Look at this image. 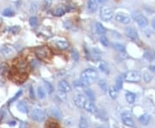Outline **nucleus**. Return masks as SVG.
Returning <instances> with one entry per match:
<instances>
[{"mask_svg": "<svg viewBox=\"0 0 155 128\" xmlns=\"http://www.w3.org/2000/svg\"><path fill=\"white\" fill-rule=\"evenodd\" d=\"M97 71H95L94 69L89 68L84 70L82 73H81V77L80 80L84 83L86 85L91 84L92 83H94L97 78Z\"/></svg>", "mask_w": 155, "mask_h": 128, "instance_id": "f257e3e1", "label": "nucleus"}, {"mask_svg": "<svg viewBox=\"0 0 155 128\" xmlns=\"http://www.w3.org/2000/svg\"><path fill=\"white\" fill-rule=\"evenodd\" d=\"M34 53L37 56L39 59L45 60V61L48 60L51 58V55H52L50 49L46 46H41V47H36L35 50H34Z\"/></svg>", "mask_w": 155, "mask_h": 128, "instance_id": "f03ea898", "label": "nucleus"}, {"mask_svg": "<svg viewBox=\"0 0 155 128\" xmlns=\"http://www.w3.org/2000/svg\"><path fill=\"white\" fill-rule=\"evenodd\" d=\"M114 17V13H113V10L108 7V6H103L101 7V10H100V17L102 18V20L105 21V22H108V21H110L111 19L113 18Z\"/></svg>", "mask_w": 155, "mask_h": 128, "instance_id": "7ed1b4c3", "label": "nucleus"}, {"mask_svg": "<svg viewBox=\"0 0 155 128\" xmlns=\"http://www.w3.org/2000/svg\"><path fill=\"white\" fill-rule=\"evenodd\" d=\"M124 79L127 82L138 83L141 79V75L137 71H130V72H128L124 75Z\"/></svg>", "mask_w": 155, "mask_h": 128, "instance_id": "20e7f679", "label": "nucleus"}, {"mask_svg": "<svg viewBox=\"0 0 155 128\" xmlns=\"http://www.w3.org/2000/svg\"><path fill=\"white\" fill-rule=\"evenodd\" d=\"M32 119L36 122H41L45 119V112L41 109H35L32 112Z\"/></svg>", "mask_w": 155, "mask_h": 128, "instance_id": "39448f33", "label": "nucleus"}, {"mask_svg": "<svg viewBox=\"0 0 155 128\" xmlns=\"http://www.w3.org/2000/svg\"><path fill=\"white\" fill-rule=\"evenodd\" d=\"M116 20L121 23L128 24L131 22V17L125 13H118L116 16Z\"/></svg>", "mask_w": 155, "mask_h": 128, "instance_id": "423d86ee", "label": "nucleus"}, {"mask_svg": "<svg viewBox=\"0 0 155 128\" xmlns=\"http://www.w3.org/2000/svg\"><path fill=\"white\" fill-rule=\"evenodd\" d=\"M135 20L136 23L138 24V26L140 27V28H146L147 26V24H148V21H147V19L144 16H142V15H140V14H138V15H136L135 17Z\"/></svg>", "mask_w": 155, "mask_h": 128, "instance_id": "0eeeda50", "label": "nucleus"}, {"mask_svg": "<svg viewBox=\"0 0 155 128\" xmlns=\"http://www.w3.org/2000/svg\"><path fill=\"white\" fill-rule=\"evenodd\" d=\"M125 34H126V35L128 37V38H130L131 40H135L138 39V32L136 31L135 29H134V28H132V27H128V28H126V29H125Z\"/></svg>", "mask_w": 155, "mask_h": 128, "instance_id": "6e6552de", "label": "nucleus"}, {"mask_svg": "<svg viewBox=\"0 0 155 128\" xmlns=\"http://www.w3.org/2000/svg\"><path fill=\"white\" fill-rule=\"evenodd\" d=\"M59 90L60 91L65 92V93H67V92H70L72 90V87L71 85L69 84V83L66 80H62L58 84Z\"/></svg>", "mask_w": 155, "mask_h": 128, "instance_id": "1a4fd4ad", "label": "nucleus"}, {"mask_svg": "<svg viewBox=\"0 0 155 128\" xmlns=\"http://www.w3.org/2000/svg\"><path fill=\"white\" fill-rule=\"evenodd\" d=\"M121 119H122L123 123H124L126 126H128V127H134V121H133V119H132L131 115H130L128 113H123L121 114Z\"/></svg>", "mask_w": 155, "mask_h": 128, "instance_id": "9d476101", "label": "nucleus"}, {"mask_svg": "<svg viewBox=\"0 0 155 128\" xmlns=\"http://www.w3.org/2000/svg\"><path fill=\"white\" fill-rule=\"evenodd\" d=\"M86 101L87 100H86V98L84 95H78L77 96L74 98V102H75L76 106L79 109L84 108V105L86 102Z\"/></svg>", "mask_w": 155, "mask_h": 128, "instance_id": "9b49d317", "label": "nucleus"}, {"mask_svg": "<svg viewBox=\"0 0 155 128\" xmlns=\"http://www.w3.org/2000/svg\"><path fill=\"white\" fill-rule=\"evenodd\" d=\"M87 8L89 10V11L91 12V13L97 11V8H98V2H97V0H88Z\"/></svg>", "mask_w": 155, "mask_h": 128, "instance_id": "f8f14e48", "label": "nucleus"}, {"mask_svg": "<svg viewBox=\"0 0 155 128\" xmlns=\"http://www.w3.org/2000/svg\"><path fill=\"white\" fill-rule=\"evenodd\" d=\"M84 109L89 113H96L97 112V108L91 101H86V102L84 105Z\"/></svg>", "mask_w": 155, "mask_h": 128, "instance_id": "ddd939ff", "label": "nucleus"}, {"mask_svg": "<svg viewBox=\"0 0 155 128\" xmlns=\"http://www.w3.org/2000/svg\"><path fill=\"white\" fill-rule=\"evenodd\" d=\"M1 54L3 57H9L14 53V50L10 46H3L2 48H1Z\"/></svg>", "mask_w": 155, "mask_h": 128, "instance_id": "4468645a", "label": "nucleus"}, {"mask_svg": "<svg viewBox=\"0 0 155 128\" xmlns=\"http://www.w3.org/2000/svg\"><path fill=\"white\" fill-rule=\"evenodd\" d=\"M66 11H67L66 6H59L57 9L54 10V15L56 16V17H62L66 14Z\"/></svg>", "mask_w": 155, "mask_h": 128, "instance_id": "2eb2a0df", "label": "nucleus"}, {"mask_svg": "<svg viewBox=\"0 0 155 128\" xmlns=\"http://www.w3.org/2000/svg\"><path fill=\"white\" fill-rule=\"evenodd\" d=\"M55 44H56L57 47L60 50H66V49H67L69 47V43L66 40H57Z\"/></svg>", "mask_w": 155, "mask_h": 128, "instance_id": "dca6fc26", "label": "nucleus"}, {"mask_svg": "<svg viewBox=\"0 0 155 128\" xmlns=\"http://www.w3.org/2000/svg\"><path fill=\"white\" fill-rule=\"evenodd\" d=\"M17 109L19 110L20 112L23 113H27L29 112V108H28V105L23 102V101H21L17 103Z\"/></svg>", "mask_w": 155, "mask_h": 128, "instance_id": "f3484780", "label": "nucleus"}, {"mask_svg": "<svg viewBox=\"0 0 155 128\" xmlns=\"http://www.w3.org/2000/svg\"><path fill=\"white\" fill-rule=\"evenodd\" d=\"M139 120H140V122L142 125L147 126V125L149 123V121H150V116H149L148 114H147V113L142 114L141 116H140Z\"/></svg>", "mask_w": 155, "mask_h": 128, "instance_id": "a211bd4d", "label": "nucleus"}, {"mask_svg": "<svg viewBox=\"0 0 155 128\" xmlns=\"http://www.w3.org/2000/svg\"><path fill=\"white\" fill-rule=\"evenodd\" d=\"M136 95L134 93H131V92H128L126 94V100L127 102L129 103V104H133L135 102Z\"/></svg>", "mask_w": 155, "mask_h": 128, "instance_id": "6ab92c4d", "label": "nucleus"}, {"mask_svg": "<svg viewBox=\"0 0 155 128\" xmlns=\"http://www.w3.org/2000/svg\"><path fill=\"white\" fill-rule=\"evenodd\" d=\"M96 31L98 35H104L106 32V29L103 27V25H102V23L100 22H97L96 23Z\"/></svg>", "mask_w": 155, "mask_h": 128, "instance_id": "aec40b11", "label": "nucleus"}, {"mask_svg": "<svg viewBox=\"0 0 155 128\" xmlns=\"http://www.w3.org/2000/svg\"><path fill=\"white\" fill-rule=\"evenodd\" d=\"M2 14H3V17H13V16L15 15V12H14V10H13L12 9H10V8H6V9H4V10H3Z\"/></svg>", "mask_w": 155, "mask_h": 128, "instance_id": "412c9836", "label": "nucleus"}, {"mask_svg": "<svg viewBox=\"0 0 155 128\" xmlns=\"http://www.w3.org/2000/svg\"><path fill=\"white\" fill-rule=\"evenodd\" d=\"M79 128H89V125H88V121L85 119L84 116H81L80 120H79Z\"/></svg>", "mask_w": 155, "mask_h": 128, "instance_id": "4be33fe9", "label": "nucleus"}, {"mask_svg": "<svg viewBox=\"0 0 155 128\" xmlns=\"http://www.w3.org/2000/svg\"><path fill=\"white\" fill-rule=\"evenodd\" d=\"M109 93H110V95L111 96V98L116 99L117 97V95H118V90L116 89V86H111L109 89Z\"/></svg>", "mask_w": 155, "mask_h": 128, "instance_id": "5701e85b", "label": "nucleus"}, {"mask_svg": "<svg viewBox=\"0 0 155 128\" xmlns=\"http://www.w3.org/2000/svg\"><path fill=\"white\" fill-rule=\"evenodd\" d=\"M98 85H99L100 89L103 91H106L108 90V83L104 79H100L98 81Z\"/></svg>", "mask_w": 155, "mask_h": 128, "instance_id": "b1692460", "label": "nucleus"}, {"mask_svg": "<svg viewBox=\"0 0 155 128\" xmlns=\"http://www.w3.org/2000/svg\"><path fill=\"white\" fill-rule=\"evenodd\" d=\"M144 57H145V58H147V59L149 60V61H152V60H154L155 58V55L154 54V52H153V51H150V50L145 52Z\"/></svg>", "mask_w": 155, "mask_h": 128, "instance_id": "393cba45", "label": "nucleus"}, {"mask_svg": "<svg viewBox=\"0 0 155 128\" xmlns=\"http://www.w3.org/2000/svg\"><path fill=\"white\" fill-rule=\"evenodd\" d=\"M122 85H123V80H122V77L121 76H119L116 80V88L120 90L122 89Z\"/></svg>", "mask_w": 155, "mask_h": 128, "instance_id": "a878e982", "label": "nucleus"}, {"mask_svg": "<svg viewBox=\"0 0 155 128\" xmlns=\"http://www.w3.org/2000/svg\"><path fill=\"white\" fill-rule=\"evenodd\" d=\"M113 47H114V49H116V51H118L119 53H125V51H126L125 47L122 44L115 43V44H113Z\"/></svg>", "mask_w": 155, "mask_h": 128, "instance_id": "bb28decb", "label": "nucleus"}, {"mask_svg": "<svg viewBox=\"0 0 155 128\" xmlns=\"http://www.w3.org/2000/svg\"><path fill=\"white\" fill-rule=\"evenodd\" d=\"M73 85H74V87H75L77 90H81V89H83V88H84V87L87 86V85H86L84 83H83L81 80L73 82Z\"/></svg>", "mask_w": 155, "mask_h": 128, "instance_id": "cd10ccee", "label": "nucleus"}, {"mask_svg": "<svg viewBox=\"0 0 155 128\" xmlns=\"http://www.w3.org/2000/svg\"><path fill=\"white\" fill-rule=\"evenodd\" d=\"M98 67H99V69H100L102 72H105V73H108V72H109V67H108V65H107L106 63H104V62H100V64L98 65Z\"/></svg>", "mask_w": 155, "mask_h": 128, "instance_id": "c85d7f7f", "label": "nucleus"}, {"mask_svg": "<svg viewBox=\"0 0 155 128\" xmlns=\"http://www.w3.org/2000/svg\"><path fill=\"white\" fill-rule=\"evenodd\" d=\"M84 93H85V95L88 96V98H89L91 102L95 100V94L93 93V91H92L91 90H90V89H86L85 91H84Z\"/></svg>", "mask_w": 155, "mask_h": 128, "instance_id": "c756f323", "label": "nucleus"}, {"mask_svg": "<svg viewBox=\"0 0 155 128\" xmlns=\"http://www.w3.org/2000/svg\"><path fill=\"white\" fill-rule=\"evenodd\" d=\"M44 84H45V87H46V89H47V93H48V94H52L53 91H54V87H53V85H52L49 82H47V81L44 82Z\"/></svg>", "mask_w": 155, "mask_h": 128, "instance_id": "7c9ffc66", "label": "nucleus"}, {"mask_svg": "<svg viewBox=\"0 0 155 128\" xmlns=\"http://www.w3.org/2000/svg\"><path fill=\"white\" fill-rule=\"evenodd\" d=\"M29 22V24H30V26H31L32 28H36V27H37V25H38V20H37V18H36V17H30Z\"/></svg>", "mask_w": 155, "mask_h": 128, "instance_id": "2f4dec72", "label": "nucleus"}, {"mask_svg": "<svg viewBox=\"0 0 155 128\" xmlns=\"http://www.w3.org/2000/svg\"><path fill=\"white\" fill-rule=\"evenodd\" d=\"M100 42H101L102 45H103L104 47H108V46H109V40H108L107 37L104 36L103 35H102V36L100 37Z\"/></svg>", "mask_w": 155, "mask_h": 128, "instance_id": "473e14b6", "label": "nucleus"}, {"mask_svg": "<svg viewBox=\"0 0 155 128\" xmlns=\"http://www.w3.org/2000/svg\"><path fill=\"white\" fill-rule=\"evenodd\" d=\"M37 94H38L39 98H40V99H43V98H45V96H46V91H45L41 87H39L38 88Z\"/></svg>", "mask_w": 155, "mask_h": 128, "instance_id": "72a5a7b5", "label": "nucleus"}, {"mask_svg": "<svg viewBox=\"0 0 155 128\" xmlns=\"http://www.w3.org/2000/svg\"><path fill=\"white\" fill-rule=\"evenodd\" d=\"M71 54H72V57H73V58L74 59V61L78 62V59H79V55H78V53L77 52V50L73 49L72 52H71Z\"/></svg>", "mask_w": 155, "mask_h": 128, "instance_id": "f704fd0d", "label": "nucleus"}, {"mask_svg": "<svg viewBox=\"0 0 155 128\" xmlns=\"http://www.w3.org/2000/svg\"><path fill=\"white\" fill-rule=\"evenodd\" d=\"M66 93H65V92L63 91H60V90H59L58 94H57V95H58V97L61 100V101H63V102H65L66 100Z\"/></svg>", "mask_w": 155, "mask_h": 128, "instance_id": "c9c22d12", "label": "nucleus"}, {"mask_svg": "<svg viewBox=\"0 0 155 128\" xmlns=\"http://www.w3.org/2000/svg\"><path fill=\"white\" fill-rule=\"evenodd\" d=\"M143 77H144V80H145V82L146 83H150V81L153 79V77H152V75L149 73H147V72H145L144 75H143Z\"/></svg>", "mask_w": 155, "mask_h": 128, "instance_id": "e433bc0d", "label": "nucleus"}, {"mask_svg": "<svg viewBox=\"0 0 155 128\" xmlns=\"http://www.w3.org/2000/svg\"><path fill=\"white\" fill-rule=\"evenodd\" d=\"M52 113H53L54 116H55V117H57V118H60V116H61L60 111L57 109H54L52 110Z\"/></svg>", "mask_w": 155, "mask_h": 128, "instance_id": "4c0bfd02", "label": "nucleus"}, {"mask_svg": "<svg viewBox=\"0 0 155 128\" xmlns=\"http://www.w3.org/2000/svg\"><path fill=\"white\" fill-rule=\"evenodd\" d=\"M22 90H19V91L17 92V94H16V95H14V97H13V98H11V99L10 100L9 103H10V102H15V101H16V100H17V98L19 97L20 95H22Z\"/></svg>", "mask_w": 155, "mask_h": 128, "instance_id": "58836bf2", "label": "nucleus"}, {"mask_svg": "<svg viewBox=\"0 0 155 128\" xmlns=\"http://www.w3.org/2000/svg\"><path fill=\"white\" fill-rule=\"evenodd\" d=\"M20 30V27H12V29H10V32L14 33V34H17L18 31Z\"/></svg>", "mask_w": 155, "mask_h": 128, "instance_id": "ea45409f", "label": "nucleus"}, {"mask_svg": "<svg viewBox=\"0 0 155 128\" xmlns=\"http://www.w3.org/2000/svg\"><path fill=\"white\" fill-rule=\"evenodd\" d=\"M29 95H30V97H31L32 99H34V98H35L34 90H33V88H32V87H30V88H29Z\"/></svg>", "mask_w": 155, "mask_h": 128, "instance_id": "a19ab883", "label": "nucleus"}, {"mask_svg": "<svg viewBox=\"0 0 155 128\" xmlns=\"http://www.w3.org/2000/svg\"><path fill=\"white\" fill-rule=\"evenodd\" d=\"M149 69L152 72H154L155 74V65H150L149 66Z\"/></svg>", "mask_w": 155, "mask_h": 128, "instance_id": "79ce46f5", "label": "nucleus"}, {"mask_svg": "<svg viewBox=\"0 0 155 128\" xmlns=\"http://www.w3.org/2000/svg\"><path fill=\"white\" fill-rule=\"evenodd\" d=\"M20 128H28L27 123H22L21 126H20Z\"/></svg>", "mask_w": 155, "mask_h": 128, "instance_id": "37998d69", "label": "nucleus"}, {"mask_svg": "<svg viewBox=\"0 0 155 128\" xmlns=\"http://www.w3.org/2000/svg\"><path fill=\"white\" fill-rule=\"evenodd\" d=\"M16 124H17V122H16V121H11V122H10V123H9V125H10V127H15V126H16Z\"/></svg>", "mask_w": 155, "mask_h": 128, "instance_id": "c03bdc74", "label": "nucleus"}, {"mask_svg": "<svg viewBox=\"0 0 155 128\" xmlns=\"http://www.w3.org/2000/svg\"><path fill=\"white\" fill-rule=\"evenodd\" d=\"M107 1H108V0H97V2L100 3H105Z\"/></svg>", "mask_w": 155, "mask_h": 128, "instance_id": "a18cd8bd", "label": "nucleus"}, {"mask_svg": "<svg viewBox=\"0 0 155 128\" xmlns=\"http://www.w3.org/2000/svg\"><path fill=\"white\" fill-rule=\"evenodd\" d=\"M152 27L155 29V18L152 21Z\"/></svg>", "mask_w": 155, "mask_h": 128, "instance_id": "49530a36", "label": "nucleus"}, {"mask_svg": "<svg viewBox=\"0 0 155 128\" xmlns=\"http://www.w3.org/2000/svg\"><path fill=\"white\" fill-rule=\"evenodd\" d=\"M97 128H107V127H99Z\"/></svg>", "mask_w": 155, "mask_h": 128, "instance_id": "de8ad7c7", "label": "nucleus"}]
</instances>
